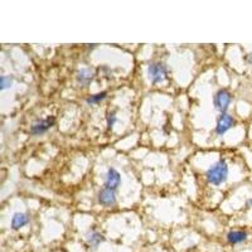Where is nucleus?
<instances>
[{"mask_svg":"<svg viewBox=\"0 0 252 252\" xmlns=\"http://www.w3.org/2000/svg\"><path fill=\"white\" fill-rule=\"evenodd\" d=\"M206 178L209 184L213 186H220L226 183L228 178V165L224 159H220L217 163L213 164L206 173Z\"/></svg>","mask_w":252,"mask_h":252,"instance_id":"f257e3e1","label":"nucleus"},{"mask_svg":"<svg viewBox=\"0 0 252 252\" xmlns=\"http://www.w3.org/2000/svg\"><path fill=\"white\" fill-rule=\"evenodd\" d=\"M148 76L152 83H161L168 77V68L164 63L161 62H153L148 67Z\"/></svg>","mask_w":252,"mask_h":252,"instance_id":"f03ea898","label":"nucleus"},{"mask_svg":"<svg viewBox=\"0 0 252 252\" xmlns=\"http://www.w3.org/2000/svg\"><path fill=\"white\" fill-rule=\"evenodd\" d=\"M231 102H232L231 92L224 89L218 90L216 92L215 97H213V105H215V109L220 111V114H227V110H228Z\"/></svg>","mask_w":252,"mask_h":252,"instance_id":"7ed1b4c3","label":"nucleus"},{"mask_svg":"<svg viewBox=\"0 0 252 252\" xmlns=\"http://www.w3.org/2000/svg\"><path fill=\"white\" fill-rule=\"evenodd\" d=\"M236 121L235 119L228 114H220V116L218 118L217 125H216V134L222 136L223 134H226L228 130H231L235 126Z\"/></svg>","mask_w":252,"mask_h":252,"instance_id":"20e7f679","label":"nucleus"},{"mask_svg":"<svg viewBox=\"0 0 252 252\" xmlns=\"http://www.w3.org/2000/svg\"><path fill=\"white\" fill-rule=\"evenodd\" d=\"M56 119L53 116H49L47 119H42V120L35 121L33 125L31 126V134L32 135H42L46 134L52 126L55 125Z\"/></svg>","mask_w":252,"mask_h":252,"instance_id":"39448f33","label":"nucleus"},{"mask_svg":"<svg viewBox=\"0 0 252 252\" xmlns=\"http://www.w3.org/2000/svg\"><path fill=\"white\" fill-rule=\"evenodd\" d=\"M227 242L229 245H241L245 244L249 240V232L245 229H237V231H229L226 236Z\"/></svg>","mask_w":252,"mask_h":252,"instance_id":"423d86ee","label":"nucleus"},{"mask_svg":"<svg viewBox=\"0 0 252 252\" xmlns=\"http://www.w3.org/2000/svg\"><path fill=\"white\" fill-rule=\"evenodd\" d=\"M98 203L105 207H111L116 203V194L114 189L102 188L98 193Z\"/></svg>","mask_w":252,"mask_h":252,"instance_id":"0eeeda50","label":"nucleus"},{"mask_svg":"<svg viewBox=\"0 0 252 252\" xmlns=\"http://www.w3.org/2000/svg\"><path fill=\"white\" fill-rule=\"evenodd\" d=\"M120 184H121L120 173H119L116 169H114V168H110L106 173V177H105V187L116 190V189L120 187Z\"/></svg>","mask_w":252,"mask_h":252,"instance_id":"6e6552de","label":"nucleus"},{"mask_svg":"<svg viewBox=\"0 0 252 252\" xmlns=\"http://www.w3.org/2000/svg\"><path fill=\"white\" fill-rule=\"evenodd\" d=\"M102 242H105V237H103L102 233L97 232V231H89L86 233V244L90 249L92 250H97V247L100 246Z\"/></svg>","mask_w":252,"mask_h":252,"instance_id":"1a4fd4ad","label":"nucleus"},{"mask_svg":"<svg viewBox=\"0 0 252 252\" xmlns=\"http://www.w3.org/2000/svg\"><path fill=\"white\" fill-rule=\"evenodd\" d=\"M94 71L91 68H82L77 73V82L81 87L89 86L90 83L94 80Z\"/></svg>","mask_w":252,"mask_h":252,"instance_id":"9d476101","label":"nucleus"},{"mask_svg":"<svg viewBox=\"0 0 252 252\" xmlns=\"http://www.w3.org/2000/svg\"><path fill=\"white\" fill-rule=\"evenodd\" d=\"M29 223V217L26 215V213H22V212H17L14 213V216L12 217V228L14 231H18L22 227L27 226Z\"/></svg>","mask_w":252,"mask_h":252,"instance_id":"9b49d317","label":"nucleus"},{"mask_svg":"<svg viewBox=\"0 0 252 252\" xmlns=\"http://www.w3.org/2000/svg\"><path fill=\"white\" fill-rule=\"evenodd\" d=\"M106 96H107V92H105V91L98 92V94L90 96V97L86 100V102L89 103V105H94V103H98V102H101V101L105 100V98H106Z\"/></svg>","mask_w":252,"mask_h":252,"instance_id":"f8f14e48","label":"nucleus"},{"mask_svg":"<svg viewBox=\"0 0 252 252\" xmlns=\"http://www.w3.org/2000/svg\"><path fill=\"white\" fill-rule=\"evenodd\" d=\"M13 85V78L10 76H1L0 78V89L6 90L9 87H12Z\"/></svg>","mask_w":252,"mask_h":252,"instance_id":"ddd939ff","label":"nucleus"},{"mask_svg":"<svg viewBox=\"0 0 252 252\" xmlns=\"http://www.w3.org/2000/svg\"><path fill=\"white\" fill-rule=\"evenodd\" d=\"M106 120H107V127H109V129H112L114 124L116 123V112L115 111L109 112V114H107Z\"/></svg>","mask_w":252,"mask_h":252,"instance_id":"4468645a","label":"nucleus"},{"mask_svg":"<svg viewBox=\"0 0 252 252\" xmlns=\"http://www.w3.org/2000/svg\"><path fill=\"white\" fill-rule=\"evenodd\" d=\"M246 207H247V208H249V209H252V198H250V199H247Z\"/></svg>","mask_w":252,"mask_h":252,"instance_id":"2eb2a0df","label":"nucleus"},{"mask_svg":"<svg viewBox=\"0 0 252 252\" xmlns=\"http://www.w3.org/2000/svg\"><path fill=\"white\" fill-rule=\"evenodd\" d=\"M246 62L247 63H252V53H249V55L246 56Z\"/></svg>","mask_w":252,"mask_h":252,"instance_id":"dca6fc26","label":"nucleus"}]
</instances>
